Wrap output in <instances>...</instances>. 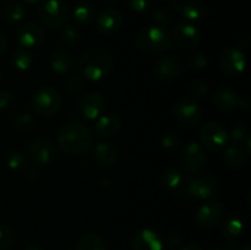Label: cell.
I'll return each mask as SVG.
<instances>
[{"instance_id": "cell-1", "label": "cell", "mask_w": 251, "mask_h": 250, "mask_svg": "<svg viewBox=\"0 0 251 250\" xmlns=\"http://www.w3.org/2000/svg\"><path fill=\"white\" fill-rule=\"evenodd\" d=\"M58 145L68 154L83 153L92 145V132L83 124L71 123L59 131Z\"/></svg>"}, {"instance_id": "cell-2", "label": "cell", "mask_w": 251, "mask_h": 250, "mask_svg": "<svg viewBox=\"0 0 251 250\" xmlns=\"http://www.w3.org/2000/svg\"><path fill=\"white\" fill-rule=\"evenodd\" d=\"M112 55L104 48H93L86 51L78 61L81 75L90 81H100L112 70Z\"/></svg>"}, {"instance_id": "cell-3", "label": "cell", "mask_w": 251, "mask_h": 250, "mask_svg": "<svg viewBox=\"0 0 251 250\" xmlns=\"http://www.w3.org/2000/svg\"><path fill=\"white\" fill-rule=\"evenodd\" d=\"M172 34L162 26H150L137 33L136 47L147 54H161L172 46Z\"/></svg>"}, {"instance_id": "cell-4", "label": "cell", "mask_w": 251, "mask_h": 250, "mask_svg": "<svg viewBox=\"0 0 251 250\" xmlns=\"http://www.w3.org/2000/svg\"><path fill=\"white\" fill-rule=\"evenodd\" d=\"M38 17L47 27L58 28L65 25L69 17V9L61 0H47L39 7Z\"/></svg>"}, {"instance_id": "cell-5", "label": "cell", "mask_w": 251, "mask_h": 250, "mask_svg": "<svg viewBox=\"0 0 251 250\" xmlns=\"http://www.w3.org/2000/svg\"><path fill=\"white\" fill-rule=\"evenodd\" d=\"M32 105L37 114L50 117L61 107V96L55 88L43 87L33 96Z\"/></svg>"}, {"instance_id": "cell-6", "label": "cell", "mask_w": 251, "mask_h": 250, "mask_svg": "<svg viewBox=\"0 0 251 250\" xmlns=\"http://www.w3.org/2000/svg\"><path fill=\"white\" fill-rule=\"evenodd\" d=\"M220 181L215 175H202L189 179L184 185V190L191 198L210 199L217 194Z\"/></svg>"}, {"instance_id": "cell-7", "label": "cell", "mask_w": 251, "mask_h": 250, "mask_svg": "<svg viewBox=\"0 0 251 250\" xmlns=\"http://www.w3.org/2000/svg\"><path fill=\"white\" fill-rule=\"evenodd\" d=\"M247 60L240 49L235 47L226 48L220 55V68L223 73L230 77H237L242 75L245 70Z\"/></svg>"}, {"instance_id": "cell-8", "label": "cell", "mask_w": 251, "mask_h": 250, "mask_svg": "<svg viewBox=\"0 0 251 250\" xmlns=\"http://www.w3.org/2000/svg\"><path fill=\"white\" fill-rule=\"evenodd\" d=\"M201 141L203 146L210 151H220L229 141L228 132L218 123H207L200 131Z\"/></svg>"}, {"instance_id": "cell-9", "label": "cell", "mask_w": 251, "mask_h": 250, "mask_svg": "<svg viewBox=\"0 0 251 250\" xmlns=\"http://www.w3.org/2000/svg\"><path fill=\"white\" fill-rule=\"evenodd\" d=\"M56 146L50 139H37L29 145L28 158L36 166H46L55 159Z\"/></svg>"}, {"instance_id": "cell-10", "label": "cell", "mask_w": 251, "mask_h": 250, "mask_svg": "<svg viewBox=\"0 0 251 250\" xmlns=\"http://www.w3.org/2000/svg\"><path fill=\"white\" fill-rule=\"evenodd\" d=\"M174 115L179 123L185 126H195L202 118L201 108L196 102L188 97L180 98L174 105Z\"/></svg>"}, {"instance_id": "cell-11", "label": "cell", "mask_w": 251, "mask_h": 250, "mask_svg": "<svg viewBox=\"0 0 251 250\" xmlns=\"http://www.w3.org/2000/svg\"><path fill=\"white\" fill-rule=\"evenodd\" d=\"M183 71V64L176 55H167L156 61L153 66V74L157 78L163 81L176 80Z\"/></svg>"}, {"instance_id": "cell-12", "label": "cell", "mask_w": 251, "mask_h": 250, "mask_svg": "<svg viewBox=\"0 0 251 250\" xmlns=\"http://www.w3.org/2000/svg\"><path fill=\"white\" fill-rule=\"evenodd\" d=\"M183 162L185 168L190 173L198 174L205 169L207 164V157L198 142H190L186 145L183 151Z\"/></svg>"}, {"instance_id": "cell-13", "label": "cell", "mask_w": 251, "mask_h": 250, "mask_svg": "<svg viewBox=\"0 0 251 250\" xmlns=\"http://www.w3.org/2000/svg\"><path fill=\"white\" fill-rule=\"evenodd\" d=\"M172 39H174L176 43L183 48H195L200 43V33L194 25L181 22L174 27Z\"/></svg>"}, {"instance_id": "cell-14", "label": "cell", "mask_w": 251, "mask_h": 250, "mask_svg": "<svg viewBox=\"0 0 251 250\" xmlns=\"http://www.w3.org/2000/svg\"><path fill=\"white\" fill-rule=\"evenodd\" d=\"M105 108V100L98 92H88L83 96L80 103L81 114L85 119L95 120L102 115Z\"/></svg>"}, {"instance_id": "cell-15", "label": "cell", "mask_w": 251, "mask_h": 250, "mask_svg": "<svg viewBox=\"0 0 251 250\" xmlns=\"http://www.w3.org/2000/svg\"><path fill=\"white\" fill-rule=\"evenodd\" d=\"M17 42L24 48H34L44 42L46 34L42 27L36 24H25L17 29Z\"/></svg>"}, {"instance_id": "cell-16", "label": "cell", "mask_w": 251, "mask_h": 250, "mask_svg": "<svg viewBox=\"0 0 251 250\" xmlns=\"http://www.w3.org/2000/svg\"><path fill=\"white\" fill-rule=\"evenodd\" d=\"M223 215V206L220 202H208L201 206L196 212V222L205 228L213 227L221 221Z\"/></svg>"}, {"instance_id": "cell-17", "label": "cell", "mask_w": 251, "mask_h": 250, "mask_svg": "<svg viewBox=\"0 0 251 250\" xmlns=\"http://www.w3.org/2000/svg\"><path fill=\"white\" fill-rule=\"evenodd\" d=\"M123 25V16L118 10L107 9L100 12L96 20V28L98 32L110 34L117 32Z\"/></svg>"}, {"instance_id": "cell-18", "label": "cell", "mask_w": 251, "mask_h": 250, "mask_svg": "<svg viewBox=\"0 0 251 250\" xmlns=\"http://www.w3.org/2000/svg\"><path fill=\"white\" fill-rule=\"evenodd\" d=\"M134 250H162V240L156 232L149 229H141L136 233L132 240Z\"/></svg>"}, {"instance_id": "cell-19", "label": "cell", "mask_w": 251, "mask_h": 250, "mask_svg": "<svg viewBox=\"0 0 251 250\" xmlns=\"http://www.w3.org/2000/svg\"><path fill=\"white\" fill-rule=\"evenodd\" d=\"M239 96L235 91L227 87H221L213 93V102L222 112H232L239 107Z\"/></svg>"}, {"instance_id": "cell-20", "label": "cell", "mask_w": 251, "mask_h": 250, "mask_svg": "<svg viewBox=\"0 0 251 250\" xmlns=\"http://www.w3.org/2000/svg\"><path fill=\"white\" fill-rule=\"evenodd\" d=\"M96 162L102 167H112L118 159V151L110 142H100L93 150Z\"/></svg>"}, {"instance_id": "cell-21", "label": "cell", "mask_w": 251, "mask_h": 250, "mask_svg": "<svg viewBox=\"0 0 251 250\" xmlns=\"http://www.w3.org/2000/svg\"><path fill=\"white\" fill-rule=\"evenodd\" d=\"M120 129V120L117 115H102L95 125V131L98 136H114Z\"/></svg>"}, {"instance_id": "cell-22", "label": "cell", "mask_w": 251, "mask_h": 250, "mask_svg": "<svg viewBox=\"0 0 251 250\" xmlns=\"http://www.w3.org/2000/svg\"><path fill=\"white\" fill-rule=\"evenodd\" d=\"M50 66L58 74L70 73L74 69V59L64 50H56L50 55Z\"/></svg>"}, {"instance_id": "cell-23", "label": "cell", "mask_w": 251, "mask_h": 250, "mask_svg": "<svg viewBox=\"0 0 251 250\" xmlns=\"http://www.w3.org/2000/svg\"><path fill=\"white\" fill-rule=\"evenodd\" d=\"M223 159L226 163L234 169H240L247 164L248 154L238 147H229L223 153Z\"/></svg>"}, {"instance_id": "cell-24", "label": "cell", "mask_w": 251, "mask_h": 250, "mask_svg": "<svg viewBox=\"0 0 251 250\" xmlns=\"http://www.w3.org/2000/svg\"><path fill=\"white\" fill-rule=\"evenodd\" d=\"M180 14L186 21H198L205 15V6L200 1L190 0L180 6Z\"/></svg>"}, {"instance_id": "cell-25", "label": "cell", "mask_w": 251, "mask_h": 250, "mask_svg": "<svg viewBox=\"0 0 251 250\" xmlns=\"http://www.w3.org/2000/svg\"><path fill=\"white\" fill-rule=\"evenodd\" d=\"M185 183L186 181L183 173L176 171V169H169V171L164 172L161 176V184L169 190L181 188V186L185 185Z\"/></svg>"}, {"instance_id": "cell-26", "label": "cell", "mask_w": 251, "mask_h": 250, "mask_svg": "<svg viewBox=\"0 0 251 250\" xmlns=\"http://www.w3.org/2000/svg\"><path fill=\"white\" fill-rule=\"evenodd\" d=\"M77 250H105V243L100 235L87 233L78 242Z\"/></svg>"}, {"instance_id": "cell-27", "label": "cell", "mask_w": 251, "mask_h": 250, "mask_svg": "<svg viewBox=\"0 0 251 250\" xmlns=\"http://www.w3.org/2000/svg\"><path fill=\"white\" fill-rule=\"evenodd\" d=\"M74 20L80 25H86L91 22L95 17V9L90 2H80L74 9Z\"/></svg>"}, {"instance_id": "cell-28", "label": "cell", "mask_w": 251, "mask_h": 250, "mask_svg": "<svg viewBox=\"0 0 251 250\" xmlns=\"http://www.w3.org/2000/svg\"><path fill=\"white\" fill-rule=\"evenodd\" d=\"M25 15H26V10H25V6L21 2L12 0L5 6V19L11 22V24L22 21Z\"/></svg>"}, {"instance_id": "cell-29", "label": "cell", "mask_w": 251, "mask_h": 250, "mask_svg": "<svg viewBox=\"0 0 251 250\" xmlns=\"http://www.w3.org/2000/svg\"><path fill=\"white\" fill-rule=\"evenodd\" d=\"M243 232V221L239 217H230L223 225V233L229 239L238 238Z\"/></svg>"}, {"instance_id": "cell-30", "label": "cell", "mask_w": 251, "mask_h": 250, "mask_svg": "<svg viewBox=\"0 0 251 250\" xmlns=\"http://www.w3.org/2000/svg\"><path fill=\"white\" fill-rule=\"evenodd\" d=\"M12 64L19 70H27L32 65V55L25 48H19L12 55Z\"/></svg>"}, {"instance_id": "cell-31", "label": "cell", "mask_w": 251, "mask_h": 250, "mask_svg": "<svg viewBox=\"0 0 251 250\" xmlns=\"http://www.w3.org/2000/svg\"><path fill=\"white\" fill-rule=\"evenodd\" d=\"M248 134V125L245 124L244 122H235L234 124L230 126L229 134H228V137L230 140H233L234 142L243 141L245 136Z\"/></svg>"}, {"instance_id": "cell-32", "label": "cell", "mask_w": 251, "mask_h": 250, "mask_svg": "<svg viewBox=\"0 0 251 250\" xmlns=\"http://www.w3.org/2000/svg\"><path fill=\"white\" fill-rule=\"evenodd\" d=\"M15 240L14 229L9 225H0V250L11 247Z\"/></svg>"}, {"instance_id": "cell-33", "label": "cell", "mask_w": 251, "mask_h": 250, "mask_svg": "<svg viewBox=\"0 0 251 250\" xmlns=\"http://www.w3.org/2000/svg\"><path fill=\"white\" fill-rule=\"evenodd\" d=\"M32 124H33V118L29 113H20L14 120L15 129L17 131H26L32 126Z\"/></svg>"}, {"instance_id": "cell-34", "label": "cell", "mask_w": 251, "mask_h": 250, "mask_svg": "<svg viewBox=\"0 0 251 250\" xmlns=\"http://www.w3.org/2000/svg\"><path fill=\"white\" fill-rule=\"evenodd\" d=\"M152 19L156 22L157 26H162V25L171 24L173 21V15L167 9H157L152 14Z\"/></svg>"}, {"instance_id": "cell-35", "label": "cell", "mask_w": 251, "mask_h": 250, "mask_svg": "<svg viewBox=\"0 0 251 250\" xmlns=\"http://www.w3.org/2000/svg\"><path fill=\"white\" fill-rule=\"evenodd\" d=\"M208 65V60L205 54L195 53L189 56V66L194 70H203Z\"/></svg>"}, {"instance_id": "cell-36", "label": "cell", "mask_w": 251, "mask_h": 250, "mask_svg": "<svg viewBox=\"0 0 251 250\" xmlns=\"http://www.w3.org/2000/svg\"><path fill=\"white\" fill-rule=\"evenodd\" d=\"M61 38L63 41L68 42V43H75L80 39V32L73 25H68V26L63 27L61 29Z\"/></svg>"}, {"instance_id": "cell-37", "label": "cell", "mask_w": 251, "mask_h": 250, "mask_svg": "<svg viewBox=\"0 0 251 250\" xmlns=\"http://www.w3.org/2000/svg\"><path fill=\"white\" fill-rule=\"evenodd\" d=\"M7 166L14 171L22 168V167L26 166V157L21 152H15V153L10 154L9 158H7Z\"/></svg>"}, {"instance_id": "cell-38", "label": "cell", "mask_w": 251, "mask_h": 250, "mask_svg": "<svg viewBox=\"0 0 251 250\" xmlns=\"http://www.w3.org/2000/svg\"><path fill=\"white\" fill-rule=\"evenodd\" d=\"M127 4L135 12H146L151 9L152 0H127Z\"/></svg>"}, {"instance_id": "cell-39", "label": "cell", "mask_w": 251, "mask_h": 250, "mask_svg": "<svg viewBox=\"0 0 251 250\" xmlns=\"http://www.w3.org/2000/svg\"><path fill=\"white\" fill-rule=\"evenodd\" d=\"M208 86L207 83L201 80H195L190 85V93L194 97H203L207 93Z\"/></svg>"}, {"instance_id": "cell-40", "label": "cell", "mask_w": 251, "mask_h": 250, "mask_svg": "<svg viewBox=\"0 0 251 250\" xmlns=\"http://www.w3.org/2000/svg\"><path fill=\"white\" fill-rule=\"evenodd\" d=\"M15 97L9 91H1L0 92V110H6L14 105Z\"/></svg>"}, {"instance_id": "cell-41", "label": "cell", "mask_w": 251, "mask_h": 250, "mask_svg": "<svg viewBox=\"0 0 251 250\" xmlns=\"http://www.w3.org/2000/svg\"><path fill=\"white\" fill-rule=\"evenodd\" d=\"M66 90L71 93H77L82 90L83 87V81L82 78L78 77V76H73V77L69 78L66 81Z\"/></svg>"}, {"instance_id": "cell-42", "label": "cell", "mask_w": 251, "mask_h": 250, "mask_svg": "<svg viewBox=\"0 0 251 250\" xmlns=\"http://www.w3.org/2000/svg\"><path fill=\"white\" fill-rule=\"evenodd\" d=\"M178 137L176 136V135H172V134H168L166 135V136L162 137V146L164 147V149H168V150H172V149H176V145H178Z\"/></svg>"}, {"instance_id": "cell-43", "label": "cell", "mask_w": 251, "mask_h": 250, "mask_svg": "<svg viewBox=\"0 0 251 250\" xmlns=\"http://www.w3.org/2000/svg\"><path fill=\"white\" fill-rule=\"evenodd\" d=\"M38 166H36V164H28V166H26V169H25V173H26V176H28L29 179H33L36 178L37 175H38Z\"/></svg>"}, {"instance_id": "cell-44", "label": "cell", "mask_w": 251, "mask_h": 250, "mask_svg": "<svg viewBox=\"0 0 251 250\" xmlns=\"http://www.w3.org/2000/svg\"><path fill=\"white\" fill-rule=\"evenodd\" d=\"M243 151L245 152V153L247 154H249L250 152H251V146H250V144H251V139H250V136L249 135H247V136L244 137V139H243Z\"/></svg>"}, {"instance_id": "cell-45", "label": "cell", "mask_w": 251, "mask_h": 250, "mask_svg": "<svg viewBox=\"0 0 251 250\" xmlns=\"http://www.w3.org/2000/svg\"><path fill=\"white\" fill-rule=\"evenodd\" d=\"M6 39H5V37L0 33V56H1L2 54L5 53V50H6Z\"/></svg>"}, {"instance_id": "cell-46", "label": "cell", "mask_w": 251, "mask_h": 250, "mask_svg": "<svg viewBox=\"0 0 251 250\" xmlns=\"http://www.w3.org/2000/svg\"><path fill=\"white\" fill-rule=\"evenodd\" d=\"M181 250H202V248L199 247V245H196V244H188V245H185V247H184Z\"/></svg>"}, {"instance_id": "cell-47", "label": "cell", "mask_w": 251, "mask_h": 250, "mask_svg": "<svg viewBox=\"0 0 251 250\" xmlns=\"http://www.w3.org/2000/svg\"><path fill=\"white\" fill-rule=\"evenodd\" d=\"M22 1H25L26 4H29V5H34V4H38V2H42L43 0H22Z\"/></svg>"}, {"instance_id": "cell-48", "label": "cell", "mask_w": 251, "mask_h": 250, "mask_svg": "<svg viewBox=\"0 0 251 250\" xmlns=\"http://www.w3.org/2000/svg\"><path fill=\"white\" fill-rule=\"evenodd\" d=\"M26 250H42V249L39 247H37V245H31V247L27 248Z\"/></svg>"}, {"instance_id": "cell-49", "label": "cell", "mask_w": 251, "mask_h": 250, "mask_svg": "<svg viewBox=\"0 0 251 250\" xmlns=\"http://www.w3.org/2000/svg\"><path fill=\"white\" fill-rule=\"evenodd\" d=\"M240 250H251V248H250V245H244V247H243Z\"/></svg>"}, {"instance_id": "cell-50", "label": "cell", "mask_w": 251, "mask_h": 250, "mask_svg": "<svg viewBox=\"0 0 251 250\" xmlns=\"http://www.w3.org/2000/svg\"><path fill=\"white\" fill-rule=\"evenodd\" d=\"M105 2H109V4H112V2H115V1H118V0H104Z\"/></svg>"}, {"instance_id": "cell-51", "label": "cell", "mask_w": 251, "mask_h": 250, "mask_svg": "<svg viewBox=\"0 0 251 250\" xmlns=\"http://www.w3.org/2000/svg\"><path fill=\"white\" fill-rule=\"evenodd\" d=\"M213 250H223V249H222V248H215Z\"/></svg>"}, {"instance_id": "cell-52", "label": "cell", "mask_w": 251, "mask_h": 250, "mask_svg": "<svg viewBox=\"0 0 251 250\" xmlns=\"http://www.w3.org/2000/svg\"><path fill=\"white\" fill-rule=\"evenodd\" d=\"M0 82H1V76H0Z\"/></svg>"}, {"instance_id": "cell-53", "label": "cell", "mask_w": 251, "mask_h": 250, "mask_svg": "<svg viewBox=\"0 0 251 250\" xmlns=\"http://www.w3.org/2000/svg\"><path fill=\"white\" fill-rule=\"evenodd\" d=\"M164 1H171V0H164Z\"/></svg>"}]
</instances>
